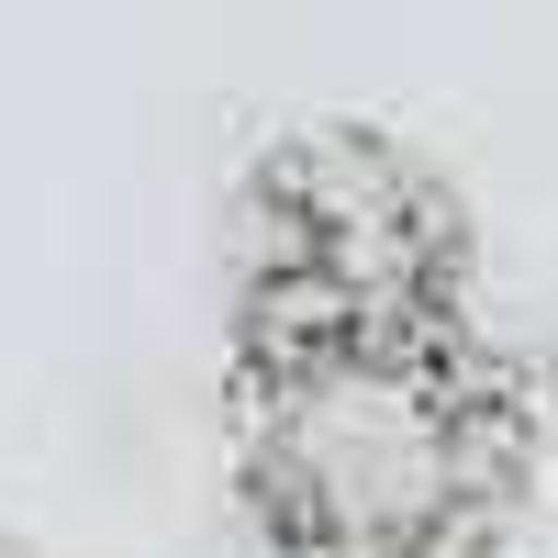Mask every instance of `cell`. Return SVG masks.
Segmentation results:
<instances>
[{"label":"cell","instance_id":"1","mask_svg":"<svg viewBox=\"0 0 558 558\" xmlns=\"http://www.w3.org/2000/svg\"><path fill=\"white\" fill-rule=\"evenodd\" d=\"M502 481V391L447 324H257L246 492L291 558H470Z\"/></svg>","mask_w":558,"mask_h":558},{"label":"cell","instance_id":"2","mask_svg":"<svg viewBox=\"0 0 558 558\" xmlns=\"http://www.w3.org/2000/svg\"><path fill=\"white\" fill-rule=\"evenodd\" d=\"M458 223L380 134H302L268 168L257 324H447Z\"/></svg>","mask_w":558,"mask_h":558}]
</instances>
